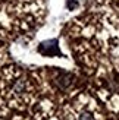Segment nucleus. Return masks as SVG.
<instances>
[{
	"instance_id": "2",
	"label": "nucleus",
	"mask_w": 119,
	"mask_h": 120,
	"mask_svg": "<svg viewBox=\"0 0 119 120\" xmlns=\"http://www.w3.org/2000/svg\"><path fill=\"white\" fill-rule=\"evenodd\" d=\"M72 81H74V76H72V75H71V73H66V72H62V73L57 76L56 83L59 85V88L66 89L71 83H72Z\"/></svg>"
},
{
	"instance_id": "1",
	"label": "nucleus",
	"mask_w": 119,
	"mask_h": 120,
	"mask_svg": "<svg viewBox=\"0 0 119 120\" xmlns=\"http://www.w3.org/2000/svg\"><path fill=\"white\" fill-rule=\"evenodd\" d=\"M57 40H47V41H43L38 47V51L41 53L43 56H62L60 50H59V45H57Z\"/></svg>"
},
{
	"instance_id": "3",
	"label": "nucleus",
	"mask_w": 119,
	"mask_h": 120,
	"mask_svg": "<svg viewBox=\"0 0 119 120\" xmlns=\"http://www.w3.org/2000/svg\"><path fill=\"white\" fill-rule=\"evenodd\" d=\"M78 120H96V119H94V116L91 114V113L84 111V113H81V114L78 116Z\"/></svg>"
}]
</instances>
